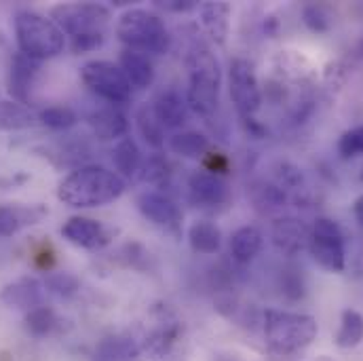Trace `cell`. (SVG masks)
<instances>
[{
	"mask_svg": "<svg viewBox=\"0 0 363 361\" xmlns=\"http://www.w3.org/2000/svg\"><path fill=\"white\" fill-rule=\"evenodd\" d=\"M127 188L116 172L99 165H83L70 172L57 186V199L74 209H91L114 203Z\"/></svg>",
	"mask_w": 363,
	"mask_h": 361,
	"instance_id": "6da1fadb",
	"label": "cell"
},
{
	"mask_svg": "<svg viewBox=\"0 0 363 361\" xmlns=\"http://www.w3.org/2000/svg\"><path fill=\"white\" fill-rule=\"evenodd\" d=\"M186 68H188L186 101L194 114L209 118L220 104V91H222L220 62L207 45L196 43L186 55Z\"/></svg>",
	"mask_w": 363,
	"mask_h": 361,
	"instance_id": "7a4b0ae2",
	"label": "cell"
},
{
	"mask_svg": "<svg viewBox=\"0 0 363 361\" xmlns=\"http://www.w3.org/2000/svg\"><path fill=\"white\" fill-rule=\"evenodd\" d=\"M264 340L274 353L294 355L304 351L319 334L317 319L306 313L267 309L260 317Z\"/></svg>",
	"mask_w": 363,
	"mask_h": 361,
	"instance_id": "3957f363",
	"label": "cell"
},
{
	"mask_svg": "<svg viewBox=\"0 0 363 361\" xmlns=\"http://www.w3.org/2000/svg\"><path fill=\"white\" fill-rule=\"evenodd\" d=\"M13 28L19 51L36 62L62 55L68 45V38L62 32V28L51 17H45L36 11H17Z\"/></svg>",
	"mask_w": 363,
	"mask_h": 361,
	"instance_id": "277c9868",
	"label": "cell"
},
{
	"mask_svg": "<svg viewBox=\"0 0 363 361\" xmlns=\"http://www.w3.org/2000/svg\"><path fill=\"white\" fill-rule=\"evenodd\" d=\"M116 36L125 49L161 55L172 47V34L161 15L148 9H127L116 21Z\"/></svg>",
	"mask_w": 363,
	"mask_h": 361,
	"instance_id": "5b68a950",
	"label": "cell"
},
{
	"mask_svg": "<svg viewBox=\"0 0 363 361\" xmlns=\"http://www.w3.org/2000/svg\"><path fill=\"white\" fill-rule=\"evenodd\" d=\"M51 19L62 28L70 43L81 38H106L110 9L97 2H70L55 6Z\"/></svg>",
	"mask_w": 363,
	"mask_h": 361,
	"instance_id": "8992f818",
	"label": "cell"
},
{
	"mask_svg": "<svg viewBox=\"0 0 363 361\" xmlns=\"http://www.w3.org/2000/svg\"><path fill=\"white\" fill-rule=\"evenodd\" d=\"M308 252L315 262L330 272H342L347 269V237L336 220L317 218L311 226Z\"/></svg>",
	"mask_w": 363,
	"mask_h": 361,
	"instance_id": "52a82bcc",
	"label": "cell"
},
{
	"mask_svg": "<svg viewBox=\"0 0 363 361\" xmlns=\"http://www.w3.org/2000/svg\"><path fill=\"white\" fill-rule=\"evenodd\" d=\"M81 81L87 89L112 106H123L131 99V83L118 64L93 60L81 68Z\"/></svg>",
	"mask_w": 363,
	"mask_h": 361,
	"instance_id": "ba28073f",
	"label": "cell"
},
{
	"mask_svg": "<svg viewBox=\"0 0 363 361\" xmlns=\"http://www.w3.org/2000/svg\"><path fill=\"white\" fill-rule=\"evenodd\" d=\"M228 89L235 110L241 118H254L262 106V91L254 70V64L243 57H235L228 68Z\"/></svg>",
	"mask_w": 363,
	"mask_h": 361,
	"instance_id": "9c48e42d",
	"label": "cell"
},
{
	"mask_svg": "<svg viewBox=\"0 0 363 361\" xmlns=\"http://www.w3.org/2000/svg\"><path fill=\"white\" fill-rule=\"evenodd\" d=\"M62 235L68 243L97 252L101 248H106L112 241V233L97 220L85 218V216H72L64 222L62 226Z\"/></svg>",
	"mask_w": 363,
	"mask_h": 361,
	"instance_id": "30bf717a",
	"label": "cell"
},
{
	"mask_svg": "<svg viewBox=\"0 0 363 361\" xmlns=\"http://www.w3.org/2000/svg\"><path fill=\"white\" fill-rule=\"evenodd\" d=\"M188 196L196 207H220L230 201V188L213 172H194L188 178Z\"/></svg>",
	"mask_w": 363,
	"mask_h": 361,
	"instance_id": "8fae6325",
	"label": "cell"
},
{
	"mask_svg": "<svg viewBox=\"0 0 363 361\" xmlns=\"http://www.w3.org/2000/svg\"><path fill=\"white\" fill-rule=\"evenodd\" d=\"M138 209L140 213L157 226L163 228H178L182 224V209L174 199L157 190H144L138 194Z\"/></svg>",
	"mask_w": 363,
	"mask_h": 361,
	"instance_id": "7c38bea8",
	"label": "cell"
},
{
	"mask_svg": "<svg viewBox=\"0 0 363 361\" xmlns=\"http://www.w3.org/2000/svg\"><path fill=\"white\" fill-rule=\"evenodd\" d=\"M40 74V62L23 55L17 51L11 57V68H9V93L13 95L15 101L19 104H30V95L36 85V79Z\"/></svg>",
	"mask_w": 363,
	"mask_h": 361,
	"instance_id": "4fadbf2b",
	"label": "cell"
},
{
	"mask_svg": "<svg viewBox=\"0 0 363 361\" xmlns=\"http://www.w3.org/2000/svg\"><path fill=\"white\" fill-rule=\"evenodd\" d=\"M49 216V207L34 203H9L0 207V237H13L21 233L23 228H30L34 224H40Z\"/></svg>",
	"mask_w": 363,
	"mask_h": 361,
	"instance_id": "5bb4252c",
	"label": "cell"
},
{
	"mask_svg": "<svg viewBox=\"0 0 363 361\" xmlns=\"http://www.w3.org/2000/svg\"><path fill=\"white\" fill-rule=\"evenodd\" d=\"M45 296H47L45 283H40L34 277H21V279H17L13 283L4 285L2 291H0V300L6 306L19 309V311H26V313H30L32 309L43 306Z\"/></svg>",
	"mask_w": 363,
	"mask_h": 361,
	"instance_id": "9a60e30c",
	"label": "cell"
},
{
	"mask_svg": "<svg viewBox=\"0 0 363 361\" xmlns=\"http://www.w3.org/2000/svg\"><path fill=\"white\" fill-rule=\"evenodd\" d=\"M87 123L97 140H123L129 131V121L125 112L112 104L93 108L87 116Z\"/></svg>",
	"mask_w": 363,
	"mask_h": 361,
	"instance_id": "2e32d148",
	"label": "cell"
},
{
	"mask_svg": "<svg viewBox=\"0 0 363 361\" xmlns=\"http://www.w3.org/2000/svg\"><path fill=\"white\" fill-rule=\"evenodd\" d=\"M152 110L163 129H180L188 121L190 106L186 101V95H182L176 87H165L152 99Z\"/></svg>",
	"mask_w": 363,
	"mask_h": 361,
	"instance_id": "e0dca14e",
	"label": "cell"
},
{
	"mask_svg": "<svg viewBox=\"0 0 363 361\" xmlns=\"http://www.w3.org/2000/svg\"><path fill=\"white\" fill-rule=\"evenodd\" d=\"M311 241V226H306L302 220L296 218H281L272 226V243L283 254H298L302 250H308Z\"/></svg>",
	"mask_w": 363,
	"mask_h": 361,
	"instance_id": "ac0fdd59",
	"label": "cell"
},
{
	"mask_svg": "<svg viewBox=\"0 0 363 361\" xmlns=\"http://www.w3.org/2000/svg\"><path fill=\"white\" fill-rule=\"evenodd\" d=\"M93 361H144L142 343L127 334L104 336L93 349Z\"/></svg>",
	"mask_w": 363,
	"mask_h": 361,
	"instance_id": "d6986e66",
	"label": "cell"
},
{
	"mask_svg": "<svg viewBox=\"0 0 363 361\" xmlns=\"http://www.w3.org/2000/svg\"><path fill=\"white\" fill-rule=\"evenodd\" d=\"M118 66L125 72L131 87H135V89H148L155 83V66L146 53H140L133 49H123Z\"/></svg>",
	"mask_w": 363,
	"mask_h": 361,
	"instance_id": "ffe728a7",
	"label": "cell"
},
{
	"mask_svg": "<svg viewBox=\"0 0 363 361\" xmlns=\"http://www.w3.org/2000/svg\"><path fill=\"white\" fill-rule=\"evenodd\" d=\"M199 17L216 45H224L230 28V4L228 2H203L199 6Z\"/></svg>",
	"mask_w": 363,
	"mask_h": 361,
	"instance_id": "44dd1931",
	"label": "cell"
},
{
	"mask_svg": "<svg viewBox=\"0 0 363 361\" xmlns=\"http://www.w3.org/2000/svg\"><path fill=\"white\" fill-rule=\"evenodd\" d=\"M112 163L116 174L123 180H135L142 174V165H144V157L140 152V146L131 140V138H123L116 142L114 150H112Z\"/></svg>",
	"mask_w": 363,
	"mask_h": 361,
	"instance_id": "7402d4cb",
	"label": "cell"
},
{
	"mask_svg": "<svg viewBox=\"0 0 363 361\" xmlns=\"http://www.w3.org/2000/svg\"><path fill=\"white\" fill-rule=\"evenodd\" d=\"M38 125V112L30 106L0 95V131H23Z\"/></svg>",
	"mask_w": 363,
	"mask_h": 361,
	"instance_id": "603a6c76",
	"label": "cell"
},
{
	"mask_svg": "<svg viewBox=\"0 0 363 361\" xmlns=\"http://www.w3.org/2000/svg\"><path fill=\"white\" fill-rule=\"evenodd\" d=\"M262 233L258 226H241L230 239V254L233 260L239 265H250L262 250Z\"/></svg>",
	"mask_w": 363,
	"mask_h": 361,
	"instance_id": "cb8c5ba5",
	"label": "cell"
},
{
	"mask_svg": "<svg viewBox=\"0 0 363 361\" xmlns=\"http://www.w3.org/2000/svg\"><path fill=\"white\" fill-rule=\"evenodd\" d=\"M188 241L199 254H216L222 245V233L213 222L199 220L188 228Z\"/></svg>",
	"mask_w": 363,
	"mask_h": 361,
	"instance_id": "d4e9b609",
	"label": "cell"
},
{
	"mask_svg": "<svg viewBox=\"0 0 363 361\" xmlns=\"http://www.w3.org/2000/svg\"><path fill=\"white\" fill-rule=\"evenodd\" d=\"M135 125L148 146H152L157 150L165 146V129L159 123V118L152 110V104H142L135 110Z\"/></svg>",
	"mask_w": 363,
	"mask_h": 361,
	"instance_id": "484cf974",
	"label": "cell"
},
{
	"mask_svg": "<svg viewBox=\"0 0 363 361\" xmlns=\"http://www.w3.org/2000/svg\"><path fill=\"white\" fill-rule=\"evenodd\" d=\"M169 150L184 159H201L209 150V140L199 131H180L169 138Z\"/></svg>",
	"mask_w": 363,
	"mask_h": 361,
	"instance_id": "4316f807",
	"label": "cell"
},
{
	"mask_svg": "<svg viewBox=\"0 0 363 361\" xmlns=\"http://www.w3.org/2000/svg\"><path fill=\"white\" fill-rule=\"evenodd\" d=\"M363 343V315L355 309L342 311L340 328L336 332V345L340 349H355Z\"/></svg>",
	"mask_w": 363,
	"mask_h": 361,
	"instance_id": "83f0119b",
	"label": "cell"
},
{
	"mask_svg": "<svg viewBox=\"0 0 363 361\" xmlns=\"http://www.w3.org/2000/svg\"><path fill=\"white\" fill-rule=\"evenodd\" d=\"M79 123V114L74 108L57 104V106H47L38 112V125H45L53 131H66Z\"/></svg>",
	"mask_w": 363,
	"mask_h": 361,
	"instance_id": "f1b7e54d",
	"label": "cell"
},
{
	"mask_svg": "<svg viewBox=\"0 0 363 361\" xmlns=\"http://www.w3.org/2000/svg\"><path fill=\"white\" fill-rule=\"evenodd\" d=\"M60 319L55 315V311L47 304L38 306V309H32L30 313H26V330L36 336V338H45L49 336L55 328H57Z\"/></svg>",
	"mask_w": 363,
	"mask_h": 361,
	"instance_id": "f546056e",
	"label": "cell"
},
{
	"mask_svg": "<svg viewBox=\"0 0 363 361\" xmlns=\"http://www.w3.org/2000/svg\"><path fill=\"white\" fill-rule=\"evenodd\" d=\"M172 176V167H169V161L165 159V155L161 152H155L150 155L148 159H144V165H142V174H140V180L146 182V184H165Z\"/></svg>",
	"mask_w": 363,
	"mask_h": 361,
	"instance_id": "4dcf8cb0",
	"label": "cell"
},
{
	"mask_svg": "<svg viewBox=\"0 0 363 361\" xmlns=\"http://www.w3.org/2000/svg\"><path fill=\"white\" fill-rule=\"evenodd\" d=\"M43 283H45L47 294H53L60 298H70L81 289V281L72 272H49Z\"/></svg>",
	"mask_w": 363,
	"mask_h": 361,
	"instance_id": "1f68e13d",
	"label": "cell"
},
{
	"mask_svg": "<svg viewBox=\"0 0 363 361\" xmlns=\"http://www.w3.org/2000/svg\"><path fill=\"white\" fill-rule=\"evenodd\" d=\"M302 19L306 28L317 34H325L334 26V15L325 4H306L302 11Z\"/></svg>",
	"mask_w": 363,
	"mask_h": 361,
	"instance_id": "d6a6232c",
	"label": "cell"
},
{
	"mask_svg": "<svg viewBox=\"0 0 363 361\" xmlns=\"http://www.w3.org/2000/svg\"><path fill=\"white\" fill-rule=\"evenodd\" d=\"M254 201L258 207L271 211V209H279L285 205V192L277 184H258V186H254Z\"/></svg>",
	"mask_w": 363,
	"mask_h": 361,
	"instance_id": "836d02e7",
	"label": "cell"
},
{
	"mask_svg": "<svg viewBox=\"0 0 363 361\" xmlns=\"http://www.w3.org/2000/svg\"><path fill=\"white\" fill-rule=\"evenodd\" d=\"M338 152L342 159H353V157L363 155V125H357L340 135Z\"/></svg>",
	"mask_w": 363,
	"mask_h": 361,
	"instance_id": "e575fe53",
	"label": "cell"
},
{
	"mask_svg": "<svg viewBox=\"0 0 363 361\" xmlns=\"http://www.w3.org/2000/svg\"><path fill=\"white\" fill-rule=\"evenodd\" d=\"M281 287H283V294L289 296L291 300H298L304 294V283H302V277L298 274V271H283Z\"/></svg>",
	"mask_w": 363,
	"mask_h": 361,
	"instance_id": "d590c367",
	"label": "cell"
},
{
	"mask_svg": "<svg viewBox=\"0 0 363 361\" xmlns=\"http://www.w3.org/2000/svg\"><path fill=\"white\" fill-rule=\"evenodd\" d=\"M241 121H243V129H245V133H247L250 138L260 140V138L264 135V127H262L256 118H241Z\"/></svg>",
	"mask_w": 363,
	"mask_h": 361,
	"instance_id": "8d00e7d4",
	"label": "cell"
},
{
	"mask_svg": "<svg viewBox=\"0 0 363 361\" xmlns=\"http://www.w3.org/2000/svg\"><path fill=\"white\" fill-rule=\"evenodd\" d=\"M159 6H163L167 11H190V9H194V2H190V0H186V2L172 0V2H159Z\"/></svg>",
	"mask_w": 363,
	"mask_h": 361,
	"instance_id": "74e56055",
	"label": "cell"
},
{
	"mask_svg": "<svg viewBox=\"0 0 363 361\" xmlns=\"http://www.w3.org/2000/svg\"><path fill=\"white\" fill-rule=\"evenodd\" d=\"M353 213H355V220L359 222V226L363 228V194L353 203Z\"/></svg>",
	"mask_w": 363,
	"mask_h": 361,
	"instance_id": "f35d334b",
	"label": "cell"
},
{
	"mask_svg": "<svg viewBox=\"0 0 363 361\" xmlns=\"http://www.w3.org/2000/svg\"><path fill=\"white\" fill-rule=\"evenodd\" d=\"M302 361H336L330 355H317V357H311V360H302Z\"/></svg>",
	"mask_w": 363,
	"mask_h": 361,
	"instance_id": "ab89813d",
	"label": "cell"
},
{
	"mask_svg": "<svg viewBox=\"0 0 363 361\" xmlns=\"http://www.w3.org/2000/svg\"><path fill=\"white\" fill-rule=\"evenodd\" d=\"M362 180H363V174H362Z\"/></svg>",
	"mask_w": 363,
	"mask_h": 361,
	"instance_id": "60d3db41",
	"label": "cell"
}]
</instances>
